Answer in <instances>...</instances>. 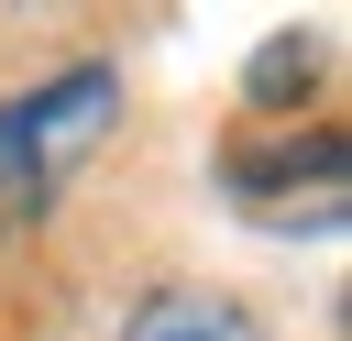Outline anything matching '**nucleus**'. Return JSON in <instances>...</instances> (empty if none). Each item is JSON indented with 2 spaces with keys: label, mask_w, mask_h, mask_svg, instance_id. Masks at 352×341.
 <instances>
[{
  "label": "nucleus",
  "mask_w": 352,
  "mask_h": 341,
  "mask_svg": "<svg viewBox=\"0 0 352 341\" xmlns=\"http://www.w3.org/2000/svg\"><path fill=\"white\" fill-rule=\"evenodd\" d=\"M110 99H121V88H110L99 66L55 77L44 99H11V110H0V176H11V187H44V176L99 132V110H110Z\"/></svg>",
  "instance_id": "f257e3e1"
},
{
  "label": "nucleus",
  "mask_w": 352,
  "mask_h": 341,
  "mask_svg": "<svg viewBox=\"0 0 352 341\" xmlns=\"http://www.w3.org/2000/svg\"><path fill=\"white\" fill-rule=\"evenodd\" d=\"M121 341H264V330H253V308H231V297H198V286H187V297H154Z\"/></svg>",
  "instance_id": "f03ea898"
},
{
  "label": "nucleus",
  "mask_w": 352,
  "mask_h": 341,
  "mask_svg": "<svg viewBox=\"0 0 352 341\" xmlns=\"http://www.w3.org/2000/svg\"><path fill=\"white\" fill-rule=\"evenodd\" d=\"M308 66H319V44H264V55H253V99H286V88H308Z\"/></svg>",
  "instance_id": "7ed1b4c3"
}]
</instances>
